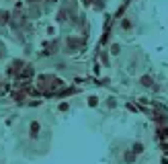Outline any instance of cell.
Returning a JSON list of instances; mask_svg holds the SVG:
<instances>
[{
	"instance_id": "obj_1",
	"label": "cell",
	"mask_w": 168,
	"mask_h": 164,
	"mask_svg": "<svg viewBox=\"0 0 168 164\" xmlns=\"http://www.w3.org/2000/svg\"><path fill=\"white\" fill-rule=\"evenodd\" d=\"M131 150H133V152L139 156V154H144V152H146V146H144L142 141H135L133 146H131Z\"/></svg>"
},
{
	"instance_id": "obj_5",
	"label": "cell",
	"mask_w": 168,
	"mask_h": 164,
	"mask_svg": "<svg viewBox=\"0 0 168 164\" xmlns=\"http://www.w3.org/2000/svg\"><path fill=\"white\" fill-rule=\"evenodd\" d=\"M121 27H123V29H129V27H131V23H129V21H123V23H121Z\"/></svg>"
},
{
	"instance_id": "obj_6",
	"label": "cell",
	"mask_w": 168,
	"mask_h": 164,
	"mask_svg": "<svg viewBox=\"0 0 168 164\" xmlns=\"http://www.w3.org/2000/svg\"><path fill=\"white\" fill-rule=\"evenodd\" d=\"M162 164H168V160H166V158H164V160H162Z\"/></svg>"
},
{
	"instance_id": "obj_3",
	"label": "cell",
	"mask_w": 168,
	"mask_h": 164,
	"mask_svg": "<svg viewBox=\"0 0 168 164\" xmlns=\"http://www.w3.org/2000/svg\"><path fill=\"white\" fill-rule=\"evenodd\" d=\"M135 156H137V154L131 150V152H127V154H125V160H127V162H133V160H135Z\"/></svg>"
},
{
	"instance_id": "obj_4",
	"label": "cell",
	"mask_w": 168,
	"mask_h": 164,
	"mask_svg": "<svg viewBox=\"0 0 168 164\" xmlns=\"http://www.w3.org/2000/svg\"><path fill=\"white\" fill-rule=\"evenodd\" d=\"M119 49H121V47H119V45H117V43H115V45L111 47V53H119Z\"/></svg>"
},
{
	"instance_id": "obj_2",
	"label": "cell",
	"mask_w": 168,
	"mask_h": 164,
	"mask_svg": "<svg viewBox=\"0 0 168 164\" xmlns=\"http://www.w3.org/2000/svg\"><path fill=\"white\" fill-rule=\"evenodd\" d=\"M139 82H142L144 86H154V80H152L150 76H144V78H142ZM154 90H158V86H154Z\"/></svg>"
}]
</instances>
